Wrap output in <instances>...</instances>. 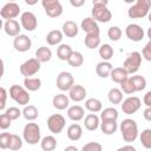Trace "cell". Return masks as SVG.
I'll return each instance as SVG.
<instances>
[{"instance_id":"cell-20","label":"cell","mask_w":151,"mask_h":151,"mask_svg":"<svg viewBox=\"0 0 151 151\" xmlns=\"http://www.w3.org/2000/svg\"><path fill=\"white\" fill-rule=\"evenodd\" d=\"M84 125H85V129L86 130H88V131H96L100 126V118L96 113L91 112L90 114H87L85 117Z\"/></svg>"},{"instance_id":"cell-9","label":"cell","mask_w":151,"mask_h":151,"mask_svg":"<svg viewBox=\"0 0 151 151\" xmlns=\"http://www.w3.org/2000/svg\"><path fill=\"white\" fill-rule=\"evenodd\" d=\"M57 87L60 90V91H70L71 87L74 85V78L73 76L70 73V72H66V71H63L58 74L57 77Z\"/></svg>"},{"instance_id":"cell-40","label":"cell","mask_w":151,"mask_h":151,"mask_svg":"<svg viewBox=\"0 0 151 151\" xmlns=\"http://www.w3.org/2000/svg\"><path fill=\"white\" fill-rule=\"evenodd\" d=\"M139 140H140L142 145H143L145 149L150 150V149H151V129H145V130H143V131L140 132V134H139Z\"/></svg>"},{"instance_id":"cell-19","label":"cell","mask_w":151,"mask_h":151,"mask_svg":"<svg viewBox=\"0 0 151 151\" xmlns=\"http://www.w3.org/2000/svg\"><path fill=\"white\" fill-rule=\"evenodd\" d=\"M52 104H53V107L57 109V110H65V109H68V105H70V97H67L66 94L64 93H59V94H55L52 99Z\"/></svg>"},{"instance_id":"cell-53","label":"cell","mask_w":151,"mask_h":151,"mask_svg":"<svg viewBox=\"0 0 151 151\" xmlns=\"http://www.w3.org/2000/svg\"><path fill=\"white\" fill-rule=\"evenodd\" d=\"M57 2H59V0H41V5H42L44 8H46V7L51 6V5H54Z\"/></svg>"},{"instance_id":"cell-31","label":"cell","mask_w":151,"mask_h":151,"mask_svg":"<svg viewBox=\"0 0 151 151\" xmlns=\"http://www.w3.org/2000/svg\"><path fill=\"white\" fill-rule=\"evenodd\" d=\"M40 146L44 151H53L57 147V139L53 136H45L40 140Z\"/></svg>"},{"instance_id":"cell-30","label":"cell","mask_w":151,"mask_h":151,"mask_svg":"<svg viewBox=\"0 0 151 151\" xmlns=\"http://www.w3.org/2000/svg\"><path fill=\"white\" fill-rule=\"evenodd\" d=\"M22 116L26 120L32 122V120H35L38 118L39 111L34 105H25L24 110H22Z\"/></svg>"},{"instance_id":"cell-41","label":"cell","mask_w":151,"mask_h":151,"mask_svg":"<svg viewBox=\"0 0 151 151\" xmlns=\"http://www.w3.org/2000/svg\"><path fill=\"white\" fill-rule=\"evenodd\" d=\"M21 147H22V139L18 134H11V140H9L8 149L12 150V151H18Z\"/></svg>"},{"instance_id":"cell-28","label":"cell","mask_w":151,"mask_h":151,"mask_svg":"<svg viewBox=\"0 0 151 151\" xmlns=\"http://www.w3.org/2000/svg\"><path fill=\"white\" fill-rule=\"evenodd\" d=\"M35 58L40 61V63H47L51 60L52 58V51L50 47L46 46H41L35 51Z\"/></svg>"},{"instance_id":"cell-44","label":"cell","mask_w":151,"mask_h":151,"mask_svg":"<svg viewBox=\"0 0 151 151\" xmlns=\"http://www.w3.org/2000/svg\"><path fill=\"white\" fill-rule=\"evenodd\" d=\"M5 113L12 119V120H15V119H18L21 114H22V111H20L18 107H15V106H12V107H8L6 111H5Z\"/></svg>"},{"instance_id":"cell-50","label":"cell","mask_w":151,"mask_h":151,"mask_svg":"<svg viewBox=\"0 0 151 151\" xmlns=\"http://www.w3.org/2000/svg\"><path fill=\"white\" fill-rule=\"evenodd\" d=\"M143 117L145 120L151 122V106H146V109L143 112Z\"/></svg>"},{"instance_id":"cell-8","label":"cell","mask_w":151,"mask_h":151,"mask_svg":"<svg viewBox=\"0 0 151 151\" xmlns=\"http://www.w3.org/2000/svg\"><path fill=\"white\" fill-rule=\"evenodd\" d=\"M65 124H66V120L65 118L59 114V113H54V114H51L48 118H47V127L48 130L54 133V134H58L60 133L64 127H65Z\"/></svg>"},{"instance_id":"cell-1","label":"cell","mask_w":151,"mask_h":151,"mask_svg":"<svg viewBox=\"0 0 151 151\" xmlns=\"http://www.w3.org/2000/svg\"><path fill=\"white\" fill-rule=\"evenodd\" d=\"M120 133H122V137L124 139V142L126 143H132L134 142L138 136H139V132H138V125L137 123L131 119V118H126L124 119L122 123H120Z\"/></svg>"},{"instance_id":"cell-32","label":"cell","mask_w":151,"mask_h":151,"mask_svg":"<svg viewBox=\"0 0 151 151\" xmlns=\"http://www.w3.org/2000/svg\"><path fill=\"white\" fill-rule=\"evenodd\" d=\"M84 42L87 48L94 50L100 46V34H86Z\"/></svg>"},{"instance_id":"cell-39","label":"cell","mask_w":151,"mask_h":151,"mask_svg":"<svg viewBox=\"0 0 151 151\" xmlns=\"http://www.w3.org/2000/svg\"><path fill=\"white\" fill-rule=\"evenodd\" d=\"M67 63H68V65L72 66V67H79V66H81L83 63H84V57H83V54H81L80 52L73 51V53L71 54V57H70V59L67 60Z\"/></svg>"},{"instance_id":"cell-6","label":"cell","mask_w":151,"mask_h":151,"mask_svg":"<svg viewBox=\"0 0 151 151\" xmlns=\"http://www.w3.org/2000/svg\"><path fill=\"white\" fill-rule=\"evenodd\" d=\"M91 14H92V18L98 21V22H109L111 19H112V13L111 11L104 6V5H93L92 7V11H91Z\"/></svg>"},{"instance_id":"cell-14","label":"cell","mask_w":151,"mask_h":151,"mask_svg":"<svg viewBox=\"0 0 151 151\" xmlns=\"http://www.w3.org/2000/svg\"><path fill=\"white\" fill-rule=\"evenodd\" d=\"M13 47L18 52H27L32 47V40L26 34H19L14 37Z\"/></svg>"},{"instance_id":"cell-55","label":"cell","mask_w":151,"mask_h":151,"mask_svg":"<svg viewBox=\"0 0 151 151\" xmlns=\"http://www.w3.org/2000/svg\"><path fill=\"white\" fill-rule=\"evenodd\" d=\"M92 4L93 5H104V6H107L109 0H92Z\"/></svg>"},{"instance_id":"cell-33","label":"cell","mask_w":151,"mask_h":151,"mask_svg":"<svg viewBox=\"0 0 151 151\" xmlns=\"http://www.w3.org/2000/svg\"><path fill=\"white\" fill-rule=\"evenodd\" d=\"M85 107L86 110H88L90 112H93V113H97V112H100L103 110V104L99 99L97 98H88L86 101H85Z\"/></svg>"},{"instance_id":"cell-29","label":"cell","mask_w":151,"mask_h":151,"mask_svg":"<svg viewBox=\"0 0 151 151\" xmlns=\"http://www.w3.org/2000/svg\"><path fill=\"white\" fill-rule=\"evenodd\" d=\"M107 98H109V101H110L111 104H113V105L122 104V101H123V91H122L120 88L112 87V88L109 91Z\"/></svg>"},{"instance_id":"cell-12","label":"cell","mask_w":151,"mask_h":151,"mask_svg":"<svg viewBox=\"0 0 151 151\" xmlns=\"http://www.w3.org/2000/svg\"><path fill=\"white\" fill-rule=\"evenodd\" d=\"M20 24H21V27L28 32H32L34 31L37 27H38V20H37V17L34 15V13L27 11V12H24L21 13V17H20Z\"/></svg>"},{"instance_id":"cell-59","label":"cell","mask_w":151,"mask_h":151,"mask_svg":"<svg viewBox=\"0 0 151 151\" xmlns=\"http://www.w3.org/2000/svg\"><path fill=\"white\" fill-rule=\"evenodd\" d=\"M136 1H137V0H124V2H126V4H131V5L134 4Z\"/></svg>"},{"instance_id":"cell-56","label":"cell","mask_w":151,"mask_h":151,"mask_svg":"<svg viewBox=\"0 0 151 151\" xmlns=\"http://www.w3.org/2000/svg\"><path fill=\"white\" fill-rule=\"evenodd\" d=\"M38 2V0H25V4L28 5V6H33Z\"/></svg>"},{"instance_id":"cell-57","label":"cell","mask_w":151,"mask_h":151,"mask_svg":"<svg viewBox=\"0 0 151 151\" xmlns=\"http://www.w3.org/2000/svg\"><path fill=\"white\" fill-rule=\"evenodd\" d=\"M64 150L65 151H78V147L77 146H66Z\"/></svg>"},{"instance_id":"cell-37","label":"cell","mask_w":151,"mask_h":151,"mask_svg":"<svg viewBox=\"0 0 151 151\" xmlns=\"http://www.w3.org/2000/svg\"><path fill=\"white\" fill-rule=\"evenodd\" d=\"M132 85L136 90V92H140L146 87V79L143 76H132L130 77Z\"/></svg>"},{"instance_id":"cell-16","label":"cell","mask_w":151,"mask_h":151,"mask_svg":"<svg viewBox=\"0 0 151 151\" xmlns=\"http://www.w3.org/2000/svg\"><path fill=\"white\" fill-rule=\"evenodd\" d=\"M68 97L74 103L83 101L86 97V88L81 85H73L71 87V90L68 91Z\"/></svg>"},{"instance_id":"cell-26","label":"cell","mask_w":151,"mask_h":151,"mask_svg":"<svg viewBox=\"0 0 151 151\" xmlns=\"http://www.w3.org/2000/svg\"><path fill=\"white\" fill-rule=\"evenodd\" d=\"M72 53H73V50L67 44H60L59 47L57 48V57L63 61H67Z\"/></svg>"},{"instance_id":"cell-43","label":"cell","mask_w":151,"mask_h":151,"mask_svg":"<svg viewBox=\"0 0 151 151\" xmlns=\"http://www.w3.org/2000/svg\"><path fill=\"white\" fill-rule=\"evenodd\" d=\"M119 85H120V90H122L123 93H125V94H132V93L136 92V90H134V87H133V85H132V81H131L130 77H127V78H126L124 81H122Z\"/></svg>"},{"instance_id":"cell-22","label":"cell","mask_w":151,"mask_h":151,"mask_svg":"<svg viewBox=\"0 0 151 151\" xmlns=\"http://www.w3.org/2000/svg\"><path fill=\"white\" fill-rule=\"evenodd\" d=\"M66 133H67V138H68L70 140L77 142V140H79V139L81 138V136H83V127H81L79 124H77V123L71 124V125L67 127Z\"/></svg>"},{"instance_id":"cell-25","label":"cell","mask_w":151,"mask_h":151,"mask_svg":"<svg viewBox=\"0 0 151 151\" xmlns=\"http://www.w3.org/2000/svg\"><path fill=\"white\" fill-rule=\"evenodd\" d=\"M63 38H64V33H63V31L53 29V31H51V32L47 33V35H46V41H47L48 45L54 46V45L60 44L61 40H63Z\"/></svg>"},{"instance_id":"cell-11","label":"cell","mask_w":151,"mask_h":151,"mask_svg":"<svg viewBox=\"0 0 151 151\" xmlns=\"http://www.w3.org/2000/svg\"><path fill=\"white\" fill-rule=\"evenodd\" d=\"M20 14V6L15 1H9L0 11V15L2 19L8 20V19H14Z\"/></svg>"},{"instance_id":"cell-47","label":"cell","mask_w":151,"mask_h":151,"mask_svg":"<svg viewBox=\"0 0 151 151\" xmlns=\"http://www.w3.org/2000/svg\"><path fill=\"white\" fill-rule=\"evenodd\" d=\"M11 123H12V119L6 114V113H2L0 116V129L1 130H6L11 126Z\"/></svg>"},{"instance_id":"cell-24","label":"cell","mask_w":151,"mask_h":151,"mask_svg":"<svg viewBox=\"0 0 151 151\" xmlns=\"http://www.w3.org/2000/svg\"><path fill=\"white\" fill-rule=\"evenodd\" d=\"M127 77H129V73H127V71L123 66L122 67H114V68H112L111 74H110V78L112 79V81H114L117 84H120Z\"/></svg>"},{"instance_id":"cell-48","label":"cell","mask_w":151,"mask_h":151,"mask_svg":"<svg viewBox=\"0 0 151 151\" xmlns=\"http://www.w3.org/2000/svg\"><path fill=\"white\" fill-rule=\"evenodd\" d=\"M142 55H143V58H144L145 60L151 61V40H149L147 44L143 47V50H142Z\"/></svg>"},{"instance_id":"cell-23","label":"cell","mask_w":151,"mask_h":151,"mask_svg":"<svg viewBox=\"0 0 151 151\" xmlns=\"http://www.w3.org/2000/svg\"><path fill=\"white\" fill-rule=\"evenodd\" d=\"M63 33L64 35H66L67 38H74L76 35H78V32H79V28H78V25L72 21V20H67L63 24Z\"/></svg>"},{"instance_id":"cell-46","label":"cell","mask_w":151,"mask_h":151,"mask_svg":"<svg viewBox=\"0 0 151 151\" xmlns=\"http://www.w3.org/2000/svg\"><path fill=\"white\" fill-rule=\"evenodd\" d=\"M11 134H12V133H8V132H2V133L0 134V147H1L2 150L8 149L9 140H11Z\"/></svg>"},{"instance_id":"cell-27","label":"cell","mask_w":151,"mask_h":151,"mask_svg":"<svg viewBox=\"0 0 151 151\" xmlns=\"http://www.w3.org/2000/svg\"><path fill=\"white\" fill-rule=\"evenodd\" d=\"M118 129L117 120H101L100 123V130L104 134L111 136Z\"/></svg>"},{"instance_id":"cell-4","label":"cell","mask_w":151,"mask_h":151,"mask_svg":"<svg viewBox=\"0 0 151 151\" xmlns=\"http://www.w3.org/2000/svg\"><path fill=\"white\" fill-rule=\"evenodd\" d=\"M9 97L19 105H28L31 97L28 93V90L25 86H20V85H12L9 87Z\"/></svg>"},{"instance_id":"cell-35","label":"cell","mask_w":151,"mask_h":151,"mask_svg":"<svg viewBox=\"0 0 151 151\" xmlns=\"http://www.w3.org/2000/svg\"><path fill=\"white\" fill-rule=\"evenodd\" d=\"M45 13L50 18H58L63 14V6L60 2H57L54 5H51L45 8Z\"/></svg>"},{"instance_id":"cell-38","label":"cell","mask_w":151,"mask_h":151,"mask_svg":"<svg viewBox=\"0 0 151 151\" xmlns=\"http://www.w3.org/2000/svg\"><path fill=\"white\" fill-rule=\"evenodd\" d=\"M99 57L103 60H110L113 57V48L110 44H103L99 47Z\"/></svg>"},{"instance_id":"cell-21","label":"cell","mask_w":151,"mask_h":151,"mask_svg":"<svg viewBox=\"0 0 151 151\" xmlns=\"http://www.w3.org/2000/svg\"><path fill=\"white\" fill-rule=\"evenodd\" d=\"M84 116H85V111L79 105H73L67 109V117L73 122H79L84 119Z\"/></svg>"},{"instance_id":"cell-3","label":"cell","mask_w":151,"mask_h":151,"mask_svg":"<svg viewBox=\"0 0 151 151\" xmlns=\"http://www.w3.org/2000/svg\"><path fill=\"white\" fill-rule=\"evenodd\" d=\"M24 140L29 145H35L41 140L40 127L37 123H27L22 131Z\"/></svg>"},{"instance_id":"cell-60","label":"cell","mask_w":151,"mask_h":151,"mask_svg":"<svg viewBox=\"0 0 151 151\" xmlns=\"http://www.w3.org/2000/svg\"><path fill=\"white\" fill-rule=\"evenodd\" d=\"M147 19H149V21L151 22V9H150V12H149V14H147Z\"/></svg>"},{"instance_id":"cell-15","label":"cell","mask_w":151,"mask_h":151,"mask_svg":"<svg viewBox=\"0 0 151 151\" xmlns=\"http://www.w3.org/2000/svg\"><path fill=\"white\" fill-rule=\"evenodd\" d=\"M80 27H81V29L86 34H100L98 21H96L92 17H88V18L83 19V21L80 24Z\"/></svg>"},{"instance_id":"cell-17","label":"cell","mask_w":151,"mask_h":151,"mask_svg":"<svg viewBox=\"0 0 151 151\" xmlns=\"http://www.w3.org/2000/svg\"><path fill=\"white\" fill-rule=\"evenodd\" d=\"M20 29H21V27H20L19 22L17 20H14V19H8L4 24V31L9 37L19 35L20 34Z\"/></svg>"},{"instance_id":"cell-52","label":"cell","mask_w":151,"mask_h":151,"mask_svg":"<svg viewBox=\"0 0 151 151\" xmlns=\"http://www.w3.org/2000/svg\"><path fill=\"white\" fill-rule=\"evenodd\" d=\"M85 1H86V0H70V4H71L73 7L78 8V7H81V6L85 4Z\"/></svg>"},{"instance_id":"cell-61","label":"cell","mask_w":151,"mask_h":151,"mask_svg":"<svg viewBox=\"0 0 151 151\" xmlns=\"http://www.w3.org/2000/svg\"><path fill=\"white\" fill-rule=\"evenodd\" d=\"M9 1H15V0H9Z\"/></svg>"},{"instance_id":"cell-42","label":"cell","mask_w":151,"mask_h":151,"mask_svg":"<svg viewBox=\"0 0 151 151\" xmlns=\"http://www.w3.org/2000/svg\"><path fill=\"white\" fill-rule=\"evenodd\" d=\"M122 33L123 32H122V29L118 26H111L107 29V37L112 41H118L122 38Z\"/></svg>"},{"instance_id":"cell-36","label":"cell","mask_w":151,"mask_h":151,"mask_svg":"<svg viewBox=\"0 0 151 151\" xmlns=\"http://www.w3.org/2000/svg\"><path fill=\"white\" fill-rule=\"evenodd\" d=\"M118 117H119V113L114 107H106L101 110V113H100L101 120H117Z\"/></svg>"},{"instance_id":"cell-10","label":"cell","mask_w":151,"mask_h":151,"mask_svg":"<svg viewBox=\"0 0 151 151\" xmlns=\"http://www.w3.org/2000/svg\"><path fill=\"white\" fill-rule=\"evenodd\" d=\"M142 106V100L136 97V96H132V97H129L126 98L123 104H122V111L125 113V114H133L136 113Z\"/></svg>"},{"instance_id":"cell-58","label":"cell","mask_w":151,"mask_h":151,"mask_svg":"<svg viewBox=\"0 0 151 151\" xmlns=\"http://www.w3.org/2000/svg\"><path fill=\"white\" fill-rule=\"evenodd\" d=\"M146 34H147V38H149V40H151V27H150V28L147 29Z\"/></svg>"},{"instance_id":"cell-45","label":"cell","mask_w":151,"mask_h":151,"mask_svg":"<svg viewBox=\"0 0 151 151\" xmlns=\"http://www.w3.org/2000/svg\"><path fill=\"white\" fill-rule=\"evenodd\" d=\"M81 150L83 151H101L103 146H101V144H99L97 142H90V143L85 144L81 147Z\"/></svg>"},{"instance_id":"cell-49","label":"cell","mask_w":151,"mask_h":151,"mask_svg":"<svg viewBox=\"0 0 151 151\" xmlns=\"http://www.w3.org/2000/svg\"><path fill=\"white\" fill-rule=\"evenodd\" d=\"M0 110L4 111L5 110V106H6V99H7V91L5 87H1L0 88Z\"/></svg>"},{"instance_id":"cell-18","label":"cell","mask_w":151,"mask_h":151,"mask_svg":"<svg viewBox=\"0 0 151 151\" xmlns=\"http://www.w3.org/2000/svg\"><path fill=\"white\" fill-rule=\"evenodd\" d=\"M112 68H113V66H112V64L109 60H103V61H100V63L97 64V66H96V73H97V76L99 78H107L111 74Z\"/></svg>"},{"instance_id":"cell-13","label":"cell","mask_w":151,"mask_h":151,"mask_svg":"<svg viewBox=\"0 0 151 151\" xmlns=\"http://www.w3.org/2000/svg\"><path fill=\"white\" fill-rule=\"evenodd\" d=\"M125 34L131 41L138 42V41H142L144 39L145 32L142 28V26H139L138 24H130L125 28Z\"/></svg>"},{"instance_id":"cell-54","label":"cell","mask_w":151,"mask_h":151,"mask_svg":"<svg viewBox=\"0 0 151 151\" xmlns=\"http://www.w3.org/2000/svg\"><path fill=\"white\" fill-rule=\"evenodd\" d=\"M125 150H130V151H136V147L133 145H124V146H120L118 149V151H125Z\"/></svg>"},{"instance_id":"cell-7","label":"cell","mask_w":151,"mask_h":151,"mask_svg":"<svg viewBox=\"0 0 151 151\" xmlns=\"http://www.w3.org/2000/svg\"><path fill=\"white\" fill-rule=\"evenodd\" d=\"M40 61L37 58H31L20 65V73L26 77H32L40 71Z\"/></svg>"},{"instance_id":"cell-51","label":"cell","mask_w":151,"mask_h":151,"mask_svg":"<svg viewBox=\"0 0 151 151\" xmlns=\"http://www.w3.org/2000/svg\"><path fill=\"white\" fill-rule=\"evenodd\" d=\"M143 103H144L146 106H151V91H147V92L144 94Z\"/></svg>"},{"instance_id":"cell-5","label":"cell","mask_w":151,"mask_h":151,"mask_svg":"<svg viewBox=\"0 0 151 151\" xmlns=\"http://www.w3.org/2000/svg\"><path fill=\"white\" fill-rule=\"evenodd\" d=\"M142 65V54L137 51L131 52L127 58L123 63V67L127 71L129 74H134L138 72L139 67Z\"/></svg>"},{"instance_id":"cell-34","label":"cell","mask_w":151,"mask_h":151,"mask_svg":"<svg viewBox=\"0 0 151 151\" xmlns=\"http://www.w3.org/2000/svg\"><path fill=\"white\" fill-rule=\"evenodd\" d=\"M24 86L28 91H38L41 87V80L39 78H32V77H26L24 79Z\"/></svg>"},{"instance_id":"cell-2","label":"cell","mask_w":151,"mask_h":151,"mask_svg":"<svg viewBox=\"0 0 151 151\" xmlns=\"http://www.w3.org/2000/svg\"><path fill=\"white\" fill-rule=\"evenodd\" d=\"M151 9V0H137L127 9V15L131 19H143L147 17Z\"/></svg>"}]
</instances>
